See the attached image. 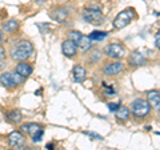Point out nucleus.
Returning <instances> with one entry per match:
<instances>
[{
    "mask_svg": "<svg viewBox=\"0 0 160 150\" xmlns=\"http://www.w3.org/2000/svg\"><path fill=\"white\" fill-rule=\"evenodd\" d=\"M32 52H33L32 44L27 41V40H22V41L16 43V45H13L11 48V57L13 60H16V61L22 63L31 56Z\"/></svg>",
    "mask_w": 160,
    "mask_h": 150,
    "instance_id": "1",
    "label": "nucleus"
},
{
    "mask_svg": "<svg viewBox=\"0 0 160 150\" xmlns=\"http://www.w3.org/2000/svg\"><path fill=\"white\" fill-rule=\"evenodd\" d=\"M151 112V105L148 104L147 100L143 98H136L133 100L131 104V113L133 114L135 117H146Z\"/></svg>",
    "mask_w": 160,
    "mask_h": 150,
    "instance_id": "2",
    "label": "nucleus"
},
{
    "mask_svg": "<svg viewBox=\"0 0 160 150\" xmlns=\"http://www.w3.org/2000/svg\"><path fill=\"white\" fill-rule=\"evenodd\" d=\"M83 19L86 20L87 23H91V24H100L103 20V12H102V8L100 6H89L84 9L83 12Z\"/></svg>",
    "mask_w": 160,
    "mask_h": 150,
    "instance_id": "3",
    "label": "nucleus"
},
{
    "mask_svg": "<svg viewBox=\"0 0 160 150\" xmlns=\"http://www.w3.org/2000/svg\"><path fill=\"white\" fill-rule=\"evenodd\" d=\"M133 17H135V11L132 8L123 9V11L119 12L118 16L115 17V20H113V28H116V29L126 28L128 24L132 21Z\"/></svg>",
    "mask_w": 160,
    "mask_h": 150,
    "instance_id": "4",
    "label": "nucleus"
},
{
    "mask_svg": "<svg viewBox=\"0 0 160 150\" xmlns=\"http://www.w3.org/2000/svg\"><path fill=\"white\" fill-rule=\"evenodd\" d=\"M22 82H23V77H20L18 73L6 72V73L0 74V84H2V87L7 88V89L16 88L18 85Z\"/></svg>",
    "mask_w": 160,
    "mask_h": 150,
    "instance_id": "5",
    "label": "nucleus"
},
{
    "mask_svg": "<svg viewBox=\"0 0 160 150\" xmlns=\"http://www.w3.org/2000/svg\"><path fill=\"white\" fill-rule=\"evenodd\" d=\"M104 53H106V56H108V57L119 60V59L124 57L126 49H124V47L122 45V44H119V43H111V44H108V45L104 48Z\"/></svg>",
    "mask_w": 160,
    "mask_h": 150,
    "instance_id": "6",
    "label": "nucleus"
},
{
    "mask_svg": "<svg viewBox=\"0 0 160 150\" xmlns=\"http://www.w3.org/2000/svg\"><path fill=\"white\" fill-rule=\"evenodd\" d=\"M8 143L12 148H23L26 143V137L23 136V133H20L18 130H15L12 133H9L8 136Z\"/></svg>",
    "mask_w": 160,
    "mask_h": 150,
    "instance_id": "7",
    "label": "nucleus"
},
{
    "mask_svg": "<svg viewBox=\"0 0 160 150\" xmlns=\"http://www.w3.org/2000/svg\"><path fill=\"white\" fill-rule=\"evenodd\" d=\"M147 63V59L139 51H133L128 57V64L131 67H143Z\"/></svg>",
    "mask_w": 160,
    "mask_h": 150,
    "instance_id": "8",
    "label": "nucleus"
},
{
    "mask_svg": "<svg viewBox=\"0 0 160 150\" xmlns=\"http://www.w3.org/2000/svg\"><path fill=\"white\" fill-rule=\"evenodd\" d=\"M123 69H124V64L122 61H113L104 67V73L108 74V76H116V74L123 72Z\"/></svg>",
    "mask_w": 160,
    "mask_h": 150,
    "instance_id": "9",
    "label": "nucleus"
},
{
    "mask_svg": "<svg viewBox=\"0 0 160 150\" xmlns=\"http://www.w3.org/2000/svg\"><path fill=\"white\" fill-rule=\"evenodd\" d=\"M62 52L64 56L67 57H73L75 54L78 53V45L75 44L73 41H71V40H64L63 44H62Z\"/></svg>",
    "mask_w": 160,
    "mask_h": 150,
    "instance_id": "10",
    "label": "nucleus"
},
{
    "mask_svg": "<svg viewBox=\"0 0 160 150\" xmlns=\"http://www.w3.org/2000/svg\"><path fill=\"white\" fill-rule=\"evenodd\" d=\"M147 101L151 105V108L160 110V92L159 91H149L147 93Z\"/></svg>",
    "mask_w": 160,
    "mask_h": 150,
    "instance_id": "11",
    "label": "nucleus"
},
{
    "mask_svg": "<svg viewBox=\"0 0 160 150\" xmlns=\"http://www.w3.org/2000/svg\"><path fill=\"white\" fill-rule=\"evenodd\" d=\"M15 73H18L20 77H23V78H26L28 76H31V73H32V67L29 65L28 63H19L18 65H16V69H15Z\"/></svg>",
    "mask_w": 160,
    "mask_h": 150,
    "instance_id": "12",
    "label": "nucleus"
},
{
    "mask_svg": "<svg viewBox=\"0 0 160 150\" xmlns=\"http://www.w3.org/2000/svg\"><path fill=\"white\" fill-rule=\"evenodd\" d=\"M72 76H73V81L76 82H83L86 80V76H87V72L84 67L82 65H75L73 69H72Z\"/></svg>",
    "mask_w": 160,
    "mask_h": 150,
    "instance_id": "13",
    "label": "nucleus"
},
{
    "mask_svg": "<svg viewBox=\"0 0 160 150\" xmlns=\"http://www.w3.org/2000/svg\"><path fill=\"white\" fill-rule=\"evenodd\" d=\"M67 16H68V9L64 8V7L56 8L51 12V17L55 20V21H59V23L64 21V20L67 19Z\"/></svg>",
    "mask_w": 160,
    "mask_h": 150,
    "instance_id": "14",
    "label": "nucleus"
},
{
    "mask_svg": "<svg viewBox=\"0 0 160 150\" xmlns=\"http://www.w3.org/2000/svg\"><path fill=\"white\" fill-rule=\"evenodd\" d=\"M42 129L43 128L38 124H24V125H22V132L28 133V134H31V136L36 134L39 130H42Z\"/></svg>",
    "mask_w": 160,
    "mask_h": 150,
    "instance_id": "15",
    "label": "nucleus"
},
{
    "mask_svg": "<svg viewBox=\"0 0 160 150\" xmlns=\"http://www.w3.org/2000/svg\"><path fill=\"white\" fill-rule=\"evenodd\" d=\"M18 28H19V21L15 19H11V20H8V21L3 23V31H6L8 33L15 32Z\"/></svg>",
    "mask_w": 160,
    "mask_h": 150,
    "instance_id": "16",
    "label": "nucleus"
},
{
    "mask_svg": "<svg viewBox=\"0 0 160 150\" xmlns=\"http://www.w3.org/2000/svg\"><path fill=\"white\" fill-rule=\"evenodd\" d=\"M76 45L82 49V51H88L89 48H91L92 45V40L89 39V36H86V35H83L82 39L79 40V43L76 44Z\"/></svg>",
    "mask_w": 160,
    "mask_h": 150,
    "instance_id": "17",
    "label": "nucleus"
},
{
    "mask_svg": "<svg viewBox=\"0 0 160 150\" xmlns=\"http://www.w3.org/2000/svg\"><path fill=\"white\" fill-rule=\"evenodd\" d=\"M7 118L11 122H13V124H19L20 121H22L23 116H22V112L18 110V109H15V110H11V112L7 114Z\"/></svg>",
    "mask_w": 160,
    "mask_h": 150,
    "instance_id": "18",
    "label": "nucleus"
},
{
    "mask_svg": "<svg viewBox=\"0 0 160 150\" xmlns=\"http://www.w3.org/2000/svg\"><path fill=\"white\" fill-rule=\"evenodd\" d=\"M129 116H131V110H129L128 108H126V106H120L116 110V117L119 120H124V121H127V120L129 118Z\"/></svg>",
    "mask_w": 160,
    "mask_h": 150,
    "instance_id": "19",
    "label": "nucleus"
},
{
    "mask_svg": "<svg viewBox=\"0 0 160 150\" xmlns=\"http://www.w3.org/2000/svg\"><path fill=\"white\" fill-rule=\"evenodd\" d=\"M107 32H100V31H93L91 32V35H89V39L91 40H95V41H102L103 39L107 37Z\"/></svg>",
    "mask_w": 160,
    "mask_h": 150,
    "instance_id": "20",
    "label": "nucleus"
},
{
    "mask_svg": "<svg viewBox=\"0 0 160 150\" xmlns=\"http://www.w3.org/2000/svg\"><path fill=\"white\" fill-rule=\"evenodd\" d=\"M83 35L80 33L79 31H71V32H68V40H71V41H73L75 44H78L79 43V40L82 39Z\"/></svg>",
    "mask_w": 160,
    "mask_h": 150,
    "instance_id": "21",
    "label": "nucleus"
},
{
    "mask_svg": "<svg viewBox=\"0 0 160 150\" xmlns=\"http://www.w3.org/2000/svg\"><path fill=\"white\" fill-rule=\"evenodd\" d=\"M42 137H43V129H42V130H39L36 134H33V136H32V141L33 142H40V141H42Z\"/></svg>",
    "mask_w": 160,
    "mask_h": 150,
    "instance_id": "22",
    "label": "nucleus"
},
{
    "mask_svg": "<svg viewBox=\"0 0 160 150\" xmlns=\"http://www.w3.org/2000/svg\"><path fill=\"white\" fill-rule=\"evenodd\" d=\"M120 106H122V105H120V102H116V104H108V108H109V110H111V112H116Z\"/></svg>",
    "mask_w": 160,
    "mask_h": 150,
    "instance_id": "23",
    "label": "nucleus"
},
{
    "mask_svg": "<svg viewBox=\"0 0 160 150\" xmlns=\"http://www.w3.org/2000/svg\"><path fill=\"white\" fill-rule=\"evenodd\" d=\"M84 134H87V136L92 137V138H95V139H99V141H102V139H103V137H102V136H99V134H96V133H89V132H84Z\"/></svg>",
    "mask_w": 160,
    "mask_h": 150,
    "instance_id": "24",
    "label": "nucleus"
},
{
    "mask_svg": "<svg viewBox=\"0 0 160 150\" xmlns=\"http://www.w3.org/2000/svg\"><path fill=\"white\" fill-rule=\"evenodd\" d=\"M155 45H156V48L160 49V29L158 31V33L155 35Z\"/></svg>",
    "mask_w": 160,
    "mask_h": 150,
    "instance_id": "25",
    "label": "nucleus"
},
{
    "mask_svg": "<svg viewBox=\"0 0 160 150\" xmlns=\"http://www.w3.org/2000/svg\"><path fill=\"white\" fill-rule=\"evenodd\" d=\"M4 57H6V51H4V48L0 45V60H3Z\"/></svg>",
    "mask_w": 160,
    "mask_h": 150,
    "instance_id": "26",
    "label": "nucleus"
},
{
    "mask_svg": "<svg viewBox=\"0 0 160 150\" xmlns=\"http://www.w3.org/2000/svg\"><path fill=\"white\" fill-rule=\"evenodd\" d=\"M3 41V33H2V31H0V43Z\"/></svg>",
    "mask_w": 160,
    "mask_h": 150,
    "instance_id": "27",
    "label": "nucleus"
},
{
    "mask_svg": "<svg viewBox=\"0 0 160 150\" xmlns=\"http://www.w3.org/2000/svg\"><path fill=\"white\" fill-rule=\"evenodd\" d=\"M7 150H12V149H7Z\"/></svg>",
    "mask_w": 160,
    "mask_h": 150,
    "instance_id": "28",
    "label": "nucleus"
}]
</instances>
